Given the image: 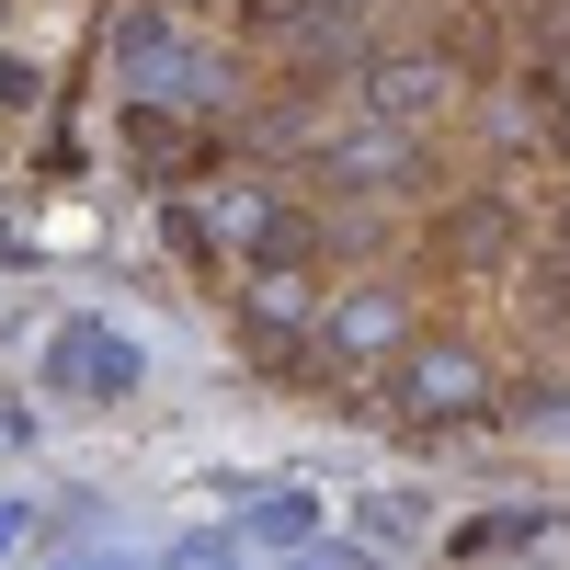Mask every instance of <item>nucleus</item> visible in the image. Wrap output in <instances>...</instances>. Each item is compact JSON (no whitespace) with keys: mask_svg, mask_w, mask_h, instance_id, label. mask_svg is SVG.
I'll return each mask as SVG.
<instances>
[{"mask_svg":"<svg viewBox=\"0 0 570 570\" xmlns=\"http://www.w3.org/2000/svg\"><path fill=\"white\" fill-rule=\"evenodd\" d=\"M445 91H456V69H445V58H422V46L365 58V104H376V126H434V115H445Z\"/></svg>","mask_w":570,"mask_h":570,"instance_id":"1","label":"nucleus"},{"mask_svg":"<svg viewBox=\"0 0 570 570\" xmlns=\"http://www.w3.org/2000/svg\"><path fill=\"white\" fill-rule=\"evenodd\" d=\"M228 23H240V35H320L331 0H228Z\"/></svg>","mask_w":570,"mask_h":570,"instance_id":"2","label":"nucleus"},{"mask_svg":"<svg viewBox=\"0 0 570 570\" xmlns=\"http://www.w3.org/2000/svg\"><path fill=\"white\" fill-rule=\"evenodd\" d=\"M491 217H502V206H456V228H445V252H456V263H491V240H502Z\"/></svg>","mask_w":570,"mask_h":570,"instance_id":"3","label":"nucleus"},{"mask_svg":"<svg viewBox=\"0 0 570 570\" xmlns=\"http://www.w3.org/2000/svg\"><path fill=\"white\" fill-rule=\"evenodd\" d=\"M559 252H570V206H559Z\"/></svg>","mask_w":570,"mask_h":570,"instance_id":"4","label":"nucleus"}]
</instances>
